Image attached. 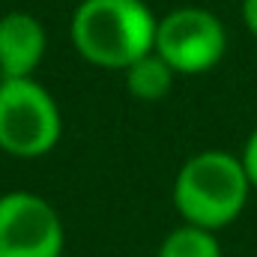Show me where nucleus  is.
I'll list each match as a JSON object with an SVG mask.
<instances>
[{
  "label": "nucleus",
  "instance_id": "1",
  "mask_svg": "<svg viewBox=\"0 0 257 257\" xmlns=\"http://www.w3.org/2000/svg\"><path fill=\"white\" fill-rule=\"evenodd\" d=\"M251 192L239 153L200 150L180 165L171 200L183 224L218 233L245 212Z\"/></svg>",
  "mask_w": 257,
  "mask_h": 257
},
{
  "label": "nucleus",
  "instance_id": "2",
  "mask_svg": "<svg viewBox=\"0 0 257 257\" xmlns=\"http://www.w3.org/2000/svg\"><path fill=\"white\" fill-rule=\"evenodd\" d=\"M156 27L159 15L144 0H81L69 36L87 63L123 72L156 48Z\"/></svg>",
  "mask_w": 257,
  "mask_h": 257
},
{
  "label": "nucleus",
  "instance_id": "3",
  "mask_svg": "<svg viewBox=\"0 0 257 257\" xmlns=\"http://www.w3.org/2000/svg\"><path fill=\"white\" fill-rule=\"evenodd\" d=\"M63 138V114L36 78H0V150L12 159H42Z\"/></svg>",
  "mask_w": 257,
  "mask_h": 257
},
{
  "label": "nucleus",
  "instance_id": "4",
  "mask_svg": "<svg viewBox=\"0 0 257 257\" xmlns=\"http://www.w3.org/2000/svg\"><path fill=\"white\" fill-rule=\"evenodd\" d=\"M180 75H206L227 54V30L221 18L203 6H180L159 18L156 48Z\"/></svg>",
  "mask_w": 257,
  "mask_h": 257
},
{
  "label": "nucleus",
  "instance_id": "5",
  "mask_svg": "<svg viewBox=\"0 0 257 257\" xmlns=\"http://www.w3.org/2000/svg\"><path fill=\"white\" fill-rule=\"evenodd\" d=\"M66 227L51 200L36 192L0 194V257H63Z\"/></svg>",
  "mask_w": 257,
  "mask_h": 257
},
{
  "label": "nucleus",
  "instance_id": "6",
  "mask_svg": "<svg viewBox=\"0 0 257 257\" xmlns=\"http://www.w3.org/2000/svg\"><path fill=\"white\" fill-rule=\"evenodd\" d=\"M45 51L48 33L33 12L12 9L0 15V78H36Z\"/></svg>",
  "mask_w": 257,
  "mask_h": 257
},
{
  "label": "nucleus",
  "instance_id": "7",
  "mask_svg": "<svg viewBox=\"0 0 257 257\" xmlns=\"http://www.w3.org/2000/svg\"><path fill=\"white\" fill-rule=\"evenodd\" d=\"M123 81H126V90L132 99H138V102H162L174 90L177 72L156 51H150L141 60H135L128 69H123Z\"/></svg>",
  "mask_w": 257,
  "mask_h": 257
},
{
  "label": "nucleus",
  "instance_id": "8",
  "mask_svg": "<svg viewBox=\"0 0 257 257\" xmlns=\"http://www.w3.org/2000/svg\"><path fill=\"white\" fill-rule=\"evenodd\" d=\"M156 257H224V251H221L218 233L194 224H177L159 242Z\"/></svg>",
  "mask_w": 257,
  "mask_h": 257
},
{
  "label": "nucleus",
  "instance_id": "9",
  "mask_svg": "<svg viewBox=\"0 0 257 257\" xmlns=\"http://www.w3.org/2000/svg\"><path fill=\"white\" fill-rule=\"evenodd\" d=\"M239 159H242V168H245V174H248L251 189L257 192V126L251 128V135L245 138V144H242V150H239Z\"/></svg>",
  "mask_w": 257,
  "mask_h": 257
},
{
  "label": "nucleus",
  "instance_id": "10",
  "mask_svg": "<svg viewBox=\"0 0 257 257\" xmlns=\"http://www.w3.org/2000/svg\"><path fill=\"white\" fill-rule=\"evenodd\" d=\"M242 24L257 39V0H242Z\"/></svg>",
  "mask_w": 257,
  "mask_h": 257
}]
</instances>
